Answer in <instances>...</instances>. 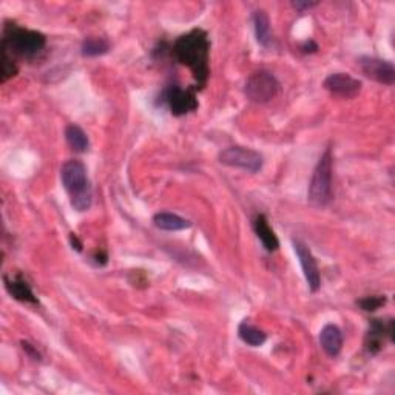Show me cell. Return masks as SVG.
<instances>
[{
  "instance_id": "cell-19",
  "label": "cell",
  "mask_w": 395,
  "mask_h": 395,
  "mask_svg": "<svg viewBox=\"0 0 395 395\" xmlns=\"http://www.w3.org/2000/svg\"><path fill=\"white\" fill-rule=\"evenodd\" d=\"M110 43L102 38H89L82 43V54L85 57H96L108 53Z\"/></svg>"
},
{
  "instance_id": "cell-15",
  "label": "cell",
  "mask_w": 395,
  "mask_h": 395,
  "mask_svg": "<svg viewBox=\"0 0 395 395\" xmlns=\"http://www.w3.org/2000/svg\"><path fill=\"white\" fill-rule=\"evenodd\" d=\"M153 223L158 229L167 230V232H178V230H186L192 228V223L188 219L182 218L179 215L168 214V211H161L153 216Z\"/></svg>"
},
{
  "instance_id": "cell-20",
  "label": "cell",
  "mask_w": 395,
  "mask_h": 395,
  "mask_svg": "<svg viewBox=\"0 0 395 395\" xmlns=\"http://www.w3.org/2000/svg\"><path fill=\"white\" fill-rule=\"evenodd\" d=\"M17 75V65L14 62V57L2 51V82Z\"/></svg>"
},
{
  "instance_id": "cell-1",
  "label": "cell",
  "mask_w": 395,
  "mask_h": 395,
  "mask_svg": "<svg viewBox=\"0 0 395 395\" xmlns=\"http://www.w3.org/2000/svg\"><path fill=\"white\" fill-rule=\"evenodd\" d=\"M173 54L177 61L192 71L198 85L207 82L210 73V42L209 36L204 30H192L182 34L173 45Z\"/></svg>"
},
{
  "instance_id": "cell-18",
  "label": "cell",
  "mask_w": 395,
  "mask_h": 395,
  "mask_svg": "<svg viewBox=\"0 0 395 395\" xmlns=\"http://www.w3.org/2000/svg\"><path fill=\"white\" fill-rule=\"evenodd\" d=\"M238 335H239V338L246 343V345L253 346V348L264 345L267 340V335L262 332L261 329H258L257 326H253L251 323H246V321L239 325Z\"/></svg>"
},
{
  "instance_id": "cell-16",
  "label": "cell",
  "mask_w": 395,
  "mask_h": 395,
  "mask_svg": "<svg viewBox=\"0 0 395 395\" xmlns=\"http://www.w3.org/2000/svg\"><path fill=\"white\" fill-rule=\"evenodd\" d=\"M253 27L258 43L262 47H269L272 42V34H270V22L266 11L258 10L253 13Z\"/></svg>"
},
{
  "instance_id": "cell-13",
  "label": "cell",
  "mask_w": 395,
  "mask_h": 395,
  "mask_svg": "<svg viewBox=\"0 0 395 395\" xmlns=\"http://www.w3.org/2000/svg\"><path fill=\"white\" fill-rule=\"evenodd\" d=\"M320 345L329 357L335 358L338 355L343 348V334L340 331V327L335 325H326L323 329H321Z\"/></svg>"
},
{
  "instance_id": "cell-11",
  "label": "cell",
  "mask_w": 395,
  "mask_h": 395,
  "mask_svg": "<svg viewBox=\"0 0 395 395\" xmlns=\"http://www.w3.org/2000/svg\"><path fill=\"white\" fill-rule=\"evenodd\" d=\"M385 338H394V320L383 321V320H372L369 332L366 334L364 348L369 354H378L383 348Z\"/></svg>"
},
{
  "instance_id": "cell-21",
  "label": "cell",
  "mask_w": 395,
  "mask_h": 395,
  "mask_svg": "<svg viewBox=\"0 0 395 395\" xmlns=\"http://www.w3.org/2000/svg\"><path fill=\"white\" fill-rule=\"evenodd\" d=\"M386 301H387V298L385 295H374V297H366L360 299V301H358V306H360L362 309L366 312H374L380 309L382 306H385Z\"/></svg>"
},
{
  "instance_id": "cell-5",
  "label": "cell",
  "mask_w": 395,
  "mask_h": 395,
  "mask_svg": "<svg viewBox=\"0 0 395 395\" xmlns=\"http://www.w3.org/2000/svg\"><path fill=\"white\" fill-rule=\"evenodd\" d=\"M278 91H280V82L276 77L266 70H260L247 79L244 93L248 100L255 102V104H266V102L272 100Z\"/></svg>"
},
{
  "instance_id": "cell-7",
  "label": "cell",
  "mask_w": 395,
  "mask_h": 395,
  "mask_svg": "<svg viewBox=\"0 0 395 395\" xmlns=\"http://www.w3.org/2000/svg\"><path fill=\"white\" fill-rule=\"evenodd\" d=\"M358 65H360V68L366 77L385 85H394L395 68L392 62L378 59V57L363 56L360 57V61H358Z\"/></svg>"
},
{
  "instance_id": "cell-6",
  "label": "cell",
  "mask_w": 395,
  "mask_h": 395,
  "mask_svg": "<svg viewBox=\"0 0 395 395\" xmlns=\"http://www.w3.org/2000/svg\"><path fill=\"white\" fill-rule=\"evenodd\" d=\"M219 163L248 173H257L262 168V156L252 149L229 147L219 153Z\"/></svg>"
},
{
  "instance_id": "cell-24",
  "label": "cell",
  "mask_w": 395,
  "mask_h": 395,
  "mask_svg": "<svg viewBox=\"0 0 395 395\" xmlns=\"http://www.w3.org/2000/svg\"><path fill=\"white\" fill-rule=\"evenodd\" d=\"M70 243H71L73 248H76L77 252H82V243H80L77 235H75V233H70Z\"/></svg>"
},
{
  "instance_id": "cell-4",
  "label": "cell",
  "mask_w": 395,
  "mask_h": 395,
  "mask_svg": "<svg viewBox=\"0 0 395 395\" xmlns=\"http://www.w3.org/2000/svg\"><path fill=\"white\" fill-rule=\"evenodd\" d=\"M332 198V151L326 149V151L318 159L315 170L312 174V181L309 184V193L307 200L315 207H325Z\"/></svg>"
},
{
  "instance_id": "cell-14",
  "label": "cell",
  "mask_w": 395,
  "mask_h": 395,
  "mask_svg": "<svg viewBox=\"0 0 395 395\" xmlns=\"http://www.w3.org/2000/svg\"><path fill=\"white\" fill-rule=\"evenodd\" d=\"M253 230H255V233H257L258 239L261 241V244L264 246V248H266L267 252H275L276 248L280 247V241H278L275 232L269 225L267 218L262 214L255 216V219H253Z\"/></svg>"
},
{
  "instance_id": "cell-12",
  "label": "cell",
  "mask_w": 395,
  "mask_h": 395,
  "mask_svg": "<svg viewBox=\"0 0 395 395\" xmlns=\"http://www.w3.org/2000/svg\"><path fill=\"white\" fill-rule=\"evenodd\" d=\"M5 281V288L6 292L14 298L17 299V301L22 303H31V304H38V298H36L33 289L30 288V284H28L24 278L20 275L16 276H5L3 278Z\"/></svg>"
},
{
  "instance_id": "cell-22",
  "label": "cell",
  "mask_w": 395,
  "mask_h": 395,
  "mask_svg": "<svg viewBox=\"0 0 395 395\" xmlns=\"http://www.w3.org/2000/svg\"><path fill=\"white\" fill-rule=\"evenodd\" d=\"M22 348H24L25 352H27L28 355H30L31 358H34V360H40V354L30 345V343H28V341H22Z\"/></svg>"
},
{
  "instance_id": "cell-3",
  "label": "cell",
  "mask_w": 395,
  "mask_h": 395,
  "mask_svg": "<svg viewBox=\"0 0 395 395\" xmlns=\"http://www.w3.org/2000/svg\"><path fill=\"white\" fill-rule=\"evenodd\" d=\"M47 45L45 36L39 31L27 30L16 24H5L2 51L20 59H34Z\"/></svg>"
},
{
  "instance_id": "cell-8",
  "label": "cell",
  "mask_w": 395,
  "mask_h": 395,
  "mask_svg": "<svg viewBox=\"0 0 395 395\" xmlns=\"http://www.w3.org/2000/svg\"><path fill=\"white\" fill-rule=\"evenodd\" d=\"M294 248L299 260V264H301L307 286H309L311 292L315 294V292L320 290V286H321V276H320L317 260L312 255L311 248L307 247L304 243H301L299 239H294Z\"/></svg>"
},
{
  "instance_id": "cell-9",
  "label": "cell",
  "mask_w": 395,
  "mask_h": 395,
  "mask_svg": "<svg viewBox=\"0 0 395 395\" xmlns=\"http://www.w3.org/2000/svg\"><path fill=\"white\" fill-rule=\"evenodd\" d=\"M164 100L170 107L174 116H182L192 113L198 108V99L193 89L182 90L179 87L173 85L164 93Z\"/></svg>"
},
{
  "instance_id": "cell-2",
  "label": "cell",
  "mask_w": 395,
  "mask_h": 395,
  "mask_svg": "<svg viewBox=\"0 0 395 395\" xmlns=\"http://www.w3.org/2000/svg\"><path fill=\"white\" fill-rule=\"evenodd\" d=\"M64 188L70 196L71 207L76 211L90 210L93 204V190L85 165L77 159H70L61 168Z\"/></svg>"
},
{
  "instance_id": "cell-17",
  "label": "cell",
  "mask_w": 395,
  "mask_h": 395,
  "mask_svg": "<svg viewBox=\"0 0 395 395\" xmlns=\"http://www.w3.org/2000/svg\"><path fill=\"white\" fill-rule=\"evenodd\" d=\"M65 139H67L68 145L75 151L84 153L89 150V145H90L89 136H87L85 131L79 126H76V124H70V126L65 128Z\"/></svg>"
},
{
  "instance_id": "cell-10",
  "label": "cell",
  "mask_w": 395,
  "mask_h": 395,
  "mask_svg": "<svg viewBox=\"0 0 395 395\" xmlns=\"http://www.w3.org/2000/svg\"><path fill=\"white\" fill-rule=\"evenodd\" d=\"M325 89L335 96L354 99L362 90V82L358 79L346 75V73H334L325 80Z\"/></svg>"
},
{
  "instance_id": "cell-23",
  "label": "cell",
  "mask_w": 395,
  "mask_h": 395,
  "mask_svg": "<svg viewBox=\"0 0 395 395\" xmlns=\"http://www.w3.org/2000/svg\"><path fill=\"white\" fill-rule=\"evenodd\" d=\"M292 5H294L298 11L303 13V11H306V10L312 8V6H315L317 3H315V2H294Z\"/></svg>"
}]
</instances>
